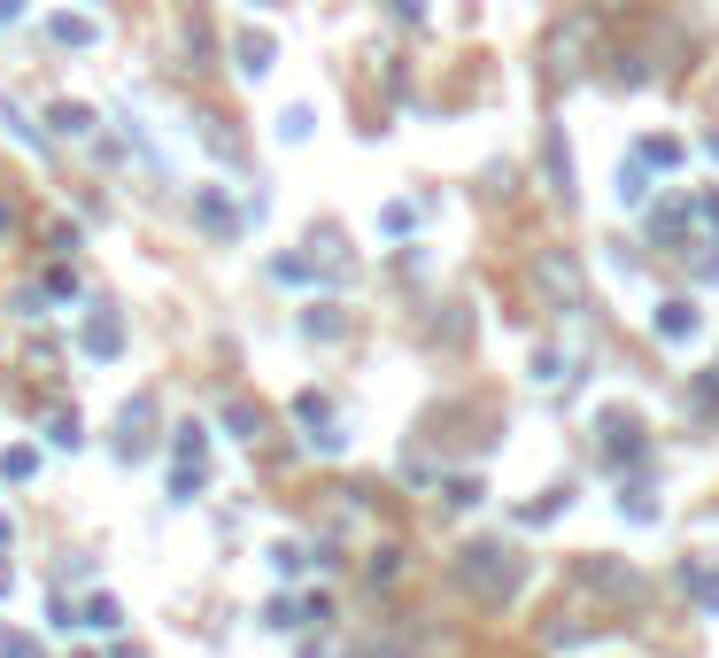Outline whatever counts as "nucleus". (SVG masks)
<instances>
[{"instance_id":"obj_5","label":"nucleus","mask_w":719,"mask_h":658,"mask_svg":"<svg viewBox=\"0 0 719 658\" xmlns=\"http://www.w3.org/2000/svg\"><path fill=\"white\" fill-rule=\"evenodd\" d=\"M55 39H70V47H93L101 31H93V24H78V16H55Z\"/></svg>"},{"instance_id":"obj_4","label":"nucleus","mask_w":719,"mask_h":658,"mask_svg":"<svg viewBox=\"0 0 719 658\" xmlns=\"http://www.w3.org/2000/svg\"><path fill=\"white\" fill-rule=\"evenodd\" d=\"M86 628H124V612H116V597H93V604H86Z\"/></svg>"},{"instance_id":"obj_6","label":"nucleus","mask_w":719,"mask_h":658,"mask_svg":"<svg viewBox=\"0 0 719 658\" xmlns=\"http://www.w3.org/2000/svg\"><path fill=\"white\" fill-rule=\"evenodd\" d=\"M0 473H8V480H31V473H39V457H31V449H8V457H0Z\"/></svg>"},{"instance_id":"obj_2","label":"nucleus","mask_w":719,"mask_h":658,"mask_svg":"<svg viewBox=\"0 0 719 658\" xmlns=\"http://www.w3.org/2000/svg\"><path fill=\"white\" fill-rule=\"evenodd\" d=\"M225 426H232V442H256V403H225Z\"/></svg>"},{"instance_id":"obj_1","label":"nucleus","mask_w":719,"mask_h":658,"mask_svg":"<svg viewBox=\"0 0 719 658\" xmlns=\"http://www.w3.org/2000/svg\"><path fill=\"white\" fill-rule=\"evenodd\" d=\"M658 333H665V341H689V333H696V302H665Z\"/></svg>"},{"instance_id":"obj_7","label":"nucleus","mask_w":719,"mask_h":658,"mask_svg":"<svg viewBox=\"0 0 719 658\" xmlns=\"http://www.w3.org/2000/svg\"><path fill=\"white\" fill-rule=\"evenodd\" d=\"M8 16H24V0H0V24H8Z\"/></svg>"},{"instance_id":"obj_3","label":"nucleus","mask_w":719,"mask_h":658,"mask_svg":"<svg viewBox=\"0 0 719 658\" xmlns=\"http://www.w3.org/2000/svg\"><path fill=\"white\" fill-rule=\"evenodd\" d=\"M240 70H248V78H263V70H271V39H256V31H248V39H240Z\"/></svg>"}]
</instances>
